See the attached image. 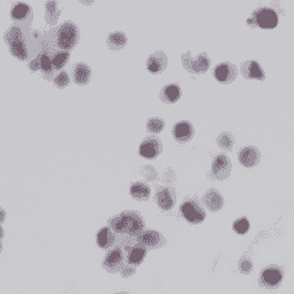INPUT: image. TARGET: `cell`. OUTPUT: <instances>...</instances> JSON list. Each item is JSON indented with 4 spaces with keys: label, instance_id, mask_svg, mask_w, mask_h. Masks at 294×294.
Masks as SVG:
<instances>
[{
    "label": "cell",
    "instance_id": "1",
    "mask_svg": "<svg viewBox=\"0 0 294 294\" xmlns=\"http://www.w3.org/2000/svg\"><path fill=\"white\" fill-rule=\"evenodd\" d=\"M108 227L118 234H128L139 236L144 232V222L139 213L135 211H124L120 215L113 217L108 223Z\"/></svg>",
    "mask_w": 294,
    "mask_h": 294
},
{
    "label": "cell",
    "instance_id": "19",
    "mask_svg": "<svg viewBox=\"0 0 294 294\" xmlns=\"http://www.w3.org/2000/svg\"><path fill=\"white\" fill-rule=\"evenodd\" d=\"M203 203H205L206 207L210 211L216 212L220 210L223 206H224V200H223V196L216 189L211 188L205 194V196H203Z\"/></svg>",
    "mask_w": 294,
    "mask_h": 294
},
{
    "label": "cell",
    "instance_id": "14",
    "mask_svg": "<svg viewBox=\"0 0 294 294\" xmlns=\"http://www.w3.org/2000/svg\"><path fill=\"white\" fill-rule=\"evenodd\" d=\"M146 67L148 70L153 74H159L168 67V57L164 52L158 51L151 54L148 61H146Z\"/></svg>",
    "mask_w": 294,
    "mask_h": 294
},
{
    "label": "cell",
    "instance_id": "5",
    "mask_svg": "<svg viewBox=\"0 0 294 294\" xmlns=\"http://www.w3.org/2000/svg\"><path fill=\"white\" fill-rule=\"evenodd\" d=\"M284 277V271L282 268L277 267V265H270V267L262 270L260 274L259 284L260 286L268 290H274L281 286Z\"/></svg>",
    "mask_w": 294,
    "mask_h": 294
},
{
    "label": "cell",
    "instance_id": "31",
    "mask_svg": "<svg viewBox=\"0 0 294 294\" xmlns=\"http://www.w3.org/2000/svg\"><path fill=\"white\" fill-rule=\"evenodd\" d=\"M53 83L57 85V87L60 88V89H63V88H66L67 85L69 84V77H68V74L66 73V72H60L57 77L53 79Z\"/></svg>",
    "mask_w": 294,
    "mask_h": 294
},
{
    "label": "cell",
    "instance_id": "32",
    "mask_svg": "<svg viewBox=\"0 0 294 294\" xmlns=\"http://www.w3.org/2000/svg\"><path fill=\"white\" fill-rule=\"evenodd\" d=\"M239 269H240V271H241V272H244V273H249V272L252 271V270H253V263L250 262L249 260H245V261H243V262L240 263Z\"/></svg>",
    "mask_w": 294,
    "mask_h": 294
},
{
    "label": "cell",
    "instance_id": "30",
    "mask_svg": "<svg viewBox=\"0 0 294 294\" xmlns=\"http://www.w3.org/2000/svg\"><path fill=\"white\" fill-rule=\"evenodd\" d=\"M146 127H148V131L151 133H159L164 128V121L159 119V118H151L148 121V124H146Z\"/></svg>",
    "mask_w": 294,
    "mask_h": 294
},
{
    "label": "cell",
    "instance_id": "4",
    "mask_svg": "<svg viewBox=\"0 0 294 294\" xmlns=\"http://www.w3.org/2000/svg\"><path fill=\"white\" fill-rule=\"evenodd\" d=\"M247 23L262 29H273L278 25V15L272 8L260 7L253 13L252 19L247 20Z\"/></svg>",
    "mask_w": 294,
    "mask_h": 294
},
{
    "label": "cell",
    "instance_id": "20",
    "mask_svg": "<svg viewBox=\"0 0 294 294\" xmlns=\"http://www.w3.org/2000/svg\"><path fill=\"white\" fill-rule=\"evenodd\" d=\"M185 67H186L189 72L193 73H206L208 68L210 66V60L208 58V56L206 53H202L200 56H197V58L195 61H192L191 63H183Z\"/></svg>",
    "mask_w": 294,
    "mask_h": 294
},
{
    "label": "cell",
    "instance_id": "28",
    "mask_svg": "<svg viewBox=\"0 0 294 294\" xmlns=\"http://www.w3.org/2000/svg\"><path fill=\"white\" fill-rule=\"evenodd\" d=\"M218 145L225 150H231L234 143V137L231 133H223L217 140Z\"/></svg>",
    "mask_w": 294,
    "mask_h": 294
},
{
    "label": "cell",
    "instance_id": "12",
    "mask_svg": "<svg viewBox=\"0 0 294 294\" xmlns=\"http://www.w3.org/2000/svg\"><path fill=\"white\" fill-rule=\"evenodd\" d=\"M236 74H238V69L234 65L230 63H222L217 65L215 70H213V75H215L216 80L220 83H231L232 81H234Z\"/></svg>",
    "mask_w": 294,
    "mask_h": 294
},
{
    "label": "cell",
    "instance_id": "18",
    "mask_svg": "<svg viewBox=\"0 0 294 294\" xmlns=\"http://www.w3.org/2000/svg\"><path fill=\"white\" fill-rule=\"evenodd\" d=\"M241 73H243L244 77L246 79H254V80H263L264 73L262 68H261L260 64L255 60H249L245 61V63L241 65Z\"/></svg>",
    "mask_w": 294,
    "mask_h": 294
},
{
    "label": "cell",
    "instance_id": "23",
    "mask_svg": "<svg viewBox=\"0 0 294 294\" xmlns=\"http://www.w3.org/2000/svg\"><path fill=\"white\" fill-rule=\"evenodd\" d=\"M180 96H181V90H180L179 85L177 84H167L165 87H163L162 91H160V99L168 104L178 102Z\"/></svg>",
    "mask_w": 294,
    "mask_h": 294
},
{
    "label": "cell",
    "instance_id": "6",
    "mask_svg": "<svg viewBox=\"0 0 294 294\" xmlns=\"http://www.w3.org/2000/svg\"><path fill=\"white\" fill-rule=\"evenodd\" d=\"M185 219L191 224H200L206 218V210L196 200H187L180 206Z\"/></svg>",
    "mask_w": 294,
    "mask_h": 294
},
{
    "label": "cell",
    "instance_id": "33",
    "mask_svg": "<svg viewBox=\"0 0 294 294\" xmlns=\"http://www.w3.org/2000/svg\"><path fill=\"white\" fill-rule=\"evenodd\" d=\"M135 270H136V267H134V265H131V264H126L124 269L121 270V276L126 278V277H131L132 274H134L135 272Z\"/></svg>",
    "mask_w": 294,
    "mask_h": 294
},
{
    "label": "cell",
    "instance_id": "10",
    "mask_svg": "<svg viewBox=\"0 0 294 294\" xmlns=\"http://www.w3.org/2000/svg\"><path fill=\"white\" fill-rule=\"evenodd\" d=\"M231 168L232 165L230 158L224 154H219L212 162V169H211L212 177L219 180H224L230 175Z\"/></svg>",
    "mask_w": 294,
    "mask_h": 294
},
{
    "label": "cell",
    "instance_id": "15",
    "mask_svg": "<svg viewBox=\"0 0 294 294\" xmlns=\"http://www.w3.org/2000/svg\"><path fill=\"white\" fill-rule=\"evenodd\" d=\"M261 155L254 146H245L239 153V162L245 168H253L260 163Z\"/></svg>",
    "mask_w": 294,
    "mask_h": 294
},
{
    "label": "cell",
    "instance_id": "13",
    "mask_svg": "<svg viewBox=\"0 0 294 294\" xmlns=\"http://www.w3.org/2000/svg\"><path fill=\"white\" fill-rule=\"evenodd\" d=\"M155 201L157 206L165 211L172 209L175 205V194L174 191L169 187L159 188L155 195Z\"/></svg>",
    "mask_w": 294,
    "mask_h": 294
},
{
    "label": "cell",
    "instance_id": "29",
    "mask_svg": "<svg viewBox=\"0 0 294 294\" xmlns=\"http://www.w3.org/2000/svg\"><path fill=\"white\" fill-rule=\"evenodd\" d=\"M249 227H250V224L246 217L240 218V219L235 220L233 223V230L238 234H246L249 231Z\"/></svg>",
    "mask_w": 294,
    "mask_h": 294
},
{
    "label": "cell",
    "instance_id": "7",
    "mask_svg": "<svg viewBox=\"0 0 294 294\" xmlns=\"http://www.w3.org/2000/svg\"><path fill=\"white\" fill-rule=\"evenodd\" d=\"M126 264L127 259L124 254V250L120 247L108 250V253L105 255L103 261V268L111 273L121 272V270L124 269Z\"/></svg>",
    "mask_w": 294,
    "mask_h": 294
},
{
    "label": "cell",
    "instance_id": "3",
    "mask_svg": "<svg viewBox=\"0 0 294 294\" xmlns=\"http://www.w3.org/2000/svg\"><path fill=\"white\" fill-rule=\"evenodd\" d=\"M5 39H6L9 51L13 57H15L19 60H26L28 58L27 43L19 28H11L5 35Z\"/></svg>",
    "mask_w": 294,
    "mask_h": 294
},
{
    "label": "cell",
    "instance_id": "2",
    "mask_svg": "<svg viewBox=\"0 0 294 294\" xmlns=\"http://www.w3.org/2000/svg\"><path fill=\"white\" fill-rule=\"evenodd\" d=\"M80 39V31L77 25L70 21H66L59 27L57 31V45L61 50L69 51L77 46Z\"/></svg>",
    "mask_w": 294,
    "mask_h": 294
},
{
    "label": "cell",
    "instance_id": "16",
    "mask_svg": "<svg viewBox=\"0 0 294 294\" xmlns=\"http://www.w3.org/2000/svg\"><path fill=\"white\" fill-rule=\"evenodd\" d=\"M31 69H42L43 70V77L45 79H50V74L53 72V64H52V59L50 58V56L45 53V52H42V53L37 57L35 60L31 61L30 64Z\"/></svg>",
    "mask_w": 294,
    "mask_h": 294
},
{
    "label": "cell",
    "instance_id": "22",
    "mask_svg": "<svg viewBox=\"0 0 294 294\" xmlns=\"http://www.w3.org/2000/svg\"><path fill=\"white\" fill-rule=\"evenodd\" d=\"M91 79V69L83 63H80L73 69V80L79 85L87 84Z\"/></svg>",
    "mask_w": 294,
    "mask_h": 294
},
{
    "label": "cell",
    "instance_id": "17",
    "mask_svg": "<svg viewBox=\"0 0 294 294\" xmlns=\"http://www.w3.org/2000/svg\"><path fill=\"white\" fill-rule=\"evenodd\" d=\"M11 17L16 22H30L32 19V12L29 5L25 3H16L11 9Z\"/></svg>",
    "mask_w": 294,
    "mask_h": 294
},
{
    "label": "cell",
    "instance_id": "21",
    "mask_svg": "<svg viewBox=\"0 0 294 294\" xmlns=\"http://www.w3.org/2000/svg\"><path fill=\"white\" fill-rule=\"evenodd\" d=\"M96 240L98 247H101L102 249H108L115 244L116 235L110 227H103L98 231Z\"/></svg>",
    "mask_w": 294,
    "mask_h": 294
},
{
    "label": "cell",
    "instance_id": "8",
    "mask_svg": "<svg viewBox=\"0 0 294 294\" xmlns=\"http://www.w3.org/2000/svg\"><path fill=\"white\" fill-rule=\"evenodd\" d=\"M137 244L144 247L146 250H150L163 247L167 244V240L157 231H144L137 236Z\"/></svg>",
    "mask_w": 294,
    "mask_h": 294
},
{
    "label": "cell",
    "instance_id": "27",
    "mask_svg": "<svg viewBox=\"0 0 294 294\" xmlns=\"http://www.w3.org/2000/svg\"><path fill=\"white\" fill-rule=\"evenodd\" d=\"M69 59V52L68 51H60L54 56V58L52 59V64H53V68L56 70L61 69L64 66L67 64Z\"/></svg>",
    "mask_w": 294,
    "mask_h": 294
},
{
    "label": "cell",
    "instance_id": "26",
    "mask_svg": "<svg viewBox=\"0 0 294 294\" xmlns=\"http://www.w3.org/2000/svg\"><path fill=\"white\" fill-rule=\"evenodd\" d=\"M107 46L110 47L111 50H120L127 44V37L125 36L124 32L117 31L112 32V34L108 35L107 37Z\"/></svg>",
    "mask_w": 294,
    "mask_h": 294
},
{
    "label": "cell",
    "instance_id": "9",
    "mask_svg": "<svg viewBox=\"0 0 294 294\" xmlns=\"http://www.w3.org/2000/svg\"><path fill=\"white\" fill-rule=\"evenodd\" d=\"M162 151V143L155 136H148L142 141L140 145L139 153L140 156L146 159H155L158 157V155Z\"/></svg>",
    "mask_w": 294,
    "mask_h": 294
},
{
    "label": "cell",
    "instance_id": "34",
    "mask_svg": "<svg viewBox=\"0 0 294 294\" xmlns=\"http://www.w3.org/2000/svg\"><path fill=\"white\" fill-rule=\"evenodd\" d=\"M117 294H130V293H126V292H120V293H117Z\"/></svg>",
    "mask_w": 294,
    "mask_h": 294
},
{
    "label": "cell",
    "instance_id": "25",
    "mask_svg": "<svg viewBox=\"0 0 294 294\" xmlns=\"http://www.w3.org/2000/svg\"><path fill=\"white\" fill-rule=\"evenodd\" d=\"M130 193L133 198L137 201H145L150 196V187L144 182H135L133 183L130 188Z\"/></svg>",
    "mask_w": 294,
    "mask_h": 294
},
{
    "label": "cell",
    "instance_id": "24",
    "mask_svg": "<svg viewBox=\"0 0 294 294\" xmlns=\"http://www.w3.org/2000/svg\"><path fill=\"white\" fill-rule=\"evenodd\" d=\"M146 255V249L144 247H142L141 245L136 244L135 246L130 248L127 253V264L134 265V267H137L140 265Z\"/></svg>",
    "mask_w": 294,
    "mask_h": 294
},
{
    "label": "cell",
    "instance_id": "11",
    "mask_svg": "<svg viewBox=\"0 0 294 294\" xmlns=\"http://www.w3.org/2000/svg\"><path fill=\"white\" fill-rule=\"evenodd\" d=\"M172 134L174 136V140L178 141L179 143H186V142L191 141L193 139L194 134H195V130H194L192 122L182 120L174 125Z\"/></svg>",
    "mask_w": 294,
    "mask_h": 294
}]
</instances>
